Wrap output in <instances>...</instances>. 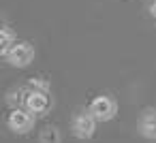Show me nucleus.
I'll list each match as a JSON object with an SVG mask.
<instances>
[{"label": "nucleus", "instance_id": "nucleus-5", "mask_svg": "<svg viewBox=\"0 0 156 143\" xmlns=\"http://www.w3.org/2000/svg\"><path fill=\"white\" fill-rule=\"evenodd\" d=\"M28 111H32L34 115H43L51 109V96L49 92H39V90H30L28 98H26V105H24Z\"/></svg>", "mask_w": 156, "mask_h": 143}, {"label": "nucleus", "instance_id": "nucleus-8", "mask_svg": "<svg viewBox=\"0 0 156 143\" xmlns=\"http://www.w3.org/2000/svg\"><path fill=\"white\" fill-rule=\"evenodd\" d=\"M15 43H17L15 32H13L9 26H2V30H0V54L7 56V54H9V49H11Z\"/></svg>", "mask_w": 156, "mask_h": 143}, {"label": "nucleus", "instance_id": "nucleus-3", "mask_svg": "<svg viewBox=\"0 0 156 143\" xmlns=\"http://www.w3.org/2000/svg\"><path fill=\"white\" fill-rule=\"evenodd\" d=\"M5 58H7V62H9L11 66L24 68V66H28V64L34 60V47H32L28 41H20V43H15V45L9 49V54H7Z\"/></svg>", "mask_w": 156, "mask_h": 143}, {"label": "nucleus", "instance_id": "nucleus-9", "mask_svg": "<svg viewBox=\"0 0 156 143\" xmlns=\"http://www.w3.org/2000/svg\"><path fill=\"white\" fill-rule=\"evenodd\" d=\"M60 141H62V137H60V130L56 126H47L39 134V143H60Z\"/></svg>", "mask_w": 156, "mask_h": 143}, {"label": "nucleus", "instance_id": "nucleus-10", "mask_svg": "<svg viewBox=\"0 0 156 143\" xmlns=\"http://www.w3.org/2000/svg\"><path fill=\"white\" fill-rule=\"evenodd\" d=\"M28 85H30L32 90H39V92H49V81L43 79V77H32Z\"/></svg>", "mask_w": 156, "mask_h": 143}, {"label": "nucleus", "instance_id": "nucleus-6", "mask_svg": "<svg viewBox=\"0 0 156 143\" xmlns=\"http://www.w3.org/2000/svg\"><path fill=\"white\" fill-rule=\"evenodd\" d=\"M139 134L150 139V141H156V109H147L141 120H139Z\"/></svg>", "mask_w": 156, "mask_h": 143}, {"label": "nucleus", "instance_id": "nucleus-1", "mask_svg": "<svg viewBox=\"0 0 156 143\" xmlns=\"http://www.w3.org/2000/svg\"><path fill=\"white\" fill-rule=\"evenodd\" d=\"M7 126L15 132V134H26L34 128V113L22 107H15L9 117H7Z\"/></svg>", "mask_w": 156, "mask_h": 143}, {"label": "nucleus", "instance_id": "nucleus-7", "mask_svg": "<svg viewBox=\"0 0 156 143\" xmlns=\"http://www.w3.org/2000/svg\"><path fill=\"white\" fill-rule=\"evenodd\" d=\"M30 85L26 88V85H17V88H13L9 94H7V103L15 109V107H20V105H26V98H28V94H30Z\"/></svg>", "mask_w": 156, "mask_h": 143}, {"label": "nucleus", "instance_id": "nucleus-4", "mask_svg": "<svg viewBox=\"0 0 156 143\" xmlns=\"http://www.w3.org/2000/svg\"><path fill=\"white\" fill-rule=\"evenodd\" d=\"M96 117L90 113V111H83V113H77L73 117V124H71V130L77 139H90L94 137L96 132Z\"/></svg>", "mask_w": 156, "mask_h": 143}, {"label": "nucleus", "instance_id": "nucleus-2", "mask_svg": "<svg viewBox=\"0 0 156 143\" xmlns=\"http://www.w3.org/2000/svg\"><path fill=\"white\" fill-rule=\"evenodd\" d=\"M88 111H90L98 122H109V120H113L115 113H118V103H115L111 96L101 94V96H96V98L90 103Z\"/></svg>", "mask_w": 156, "mask_h": 143}, {"label": "nucleus", "instance_id": "nucleus-11", "mask_svg": "<svg viewBox=\"0 0 156 143\" xmlns=\"http://www.w3.org/2000/svg\"><path fill=\"white\" fill-rule=\"evenodd\" d=\"M147 11H150V15H152V17L156 19V0H154V2L150 5V9H147Z\"/></svg>", "mask_w": 156, "mask_h": 143}]
</instances>
